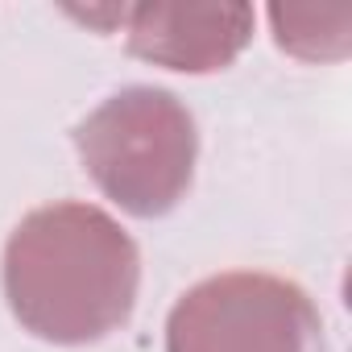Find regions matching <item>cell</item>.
<instances>
[{"mask_svg": "<svg viewBox=\"0 0 352 352\" xmlns=\"http://www.w3.org/2000/svg\"><path fill=\"white\" fill-rule=\"evenodd\" d=\"M0 286L30 336L87 348L129 323L141 294V249L96 204H46L9 232Z\"/></svg>", "mask_w": 352, "mask_h": 352, "instance_id": "obj_1", "label": "cell"}, {"mask_svg": "<svg viewBox=\"0 0 352 352\" xmlns=\"http://www.w3.org/2000/svg\"><path fill=\"white\" fill-rule=\"evenodd\" d=\"M75 153L104 199L137 220H157L195 183L199 129L174 91L137 83L112 91L79 120Z\"/></svg>", "mask_w": 352, "mask_h": 352, "instance_id": "obj_2", "label": "cell"}, {"mask_svg": "<svg viewBox=\"0 0 352 352\" xmlns=\"http://www.w3.org/2000/svg\"><path fill=\"white\" fill-rule=\"evenodd\" d=\"M166 352H323V315L290 278L228 270L179 294Z\"/></svg>", "mask_w": 352, "mask_h": 352, "instance_id": "obj_3", "label": "cell"}, {"mask_svg": "<svg viewBox=\"0 0 352 352\" xmlns=\"http://www.w3.org/2000/svg\"><path fill=\"white\" fill-rule=\"evenodd\" d=\"M270 34L298 63H344L352 54V5H270Z\"/></svg>", "mask_w": 352, "mask_h": 352, "instance_id": "obj_5", "label": "cell"}, {"mask_svg": "<svg viewBox=\"0 0 352 352\" xmlns=\"http://www.w3.org/2000/svg\"><path fill=\"white\" fill-rule=\"evenodd\" d=\"M257 13L249 5H129L124 42L129 50L162 71L212 75L232 67L253 42Z\"/></svg>", "mask_w": 352, "mask_h": 352, "instance_id": "obj_4", "label": "cell"}, {"mask_svg": "<svg viewBox=\"0 0 352 352\" xmlns=\"http://www.w3.org/2000/svg\"><path fill=\"white\" fill-rule=\"evenodd\" d=\"M75 21H83V25H91V30H104V34H112V30H120L124 25V17H129V5H87V9H67Z\"/></svg>", "mask_w": 352, "mask_h": 352, "instance_id": "obj_6", "label": "cell"}]
</instances>
